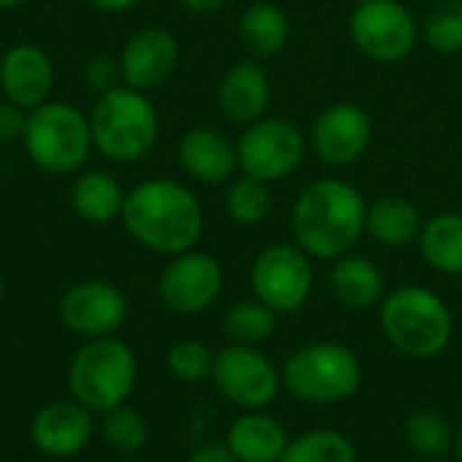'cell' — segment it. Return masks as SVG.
Listing matches in <instances>:
<instances>
[{"mask_svg": "<svg viewBox=\"0 0 462 462\" xmlns=\"http://www.w3.org/2000/svg\"><path fill=\"white\" fill-rule=\"evenodd\" d=\"M100 433L106 444L122 455H135L146 447L149 441V425L141 411L130 409L127 403L106 411V420L100 425Z\"/></svg>", "mask_w": 462, "mask_h": 462, "instance_id": "obj_31", "label": "cell"}, {"mask_svg": "<svg viewBox=\"0 0 462 462\" xmlns=\"http://www.w3.org/2000/svg\"><path fill=\"white\" fill-rule=\"evenodd\" d=\"M222 284L225 273L219 260L208 252L189 249L184 254L171 257L157 282V295L171 314L195 317L214 306L222 292Z\"/></svg>", "mask_w": 462, "mask_h": 462, "instance_id": "obj_12", "label": "cell"}, {"mask_svg": "<svg viewBox=\"0 0 462 462\" xmlns=\"http://www.w3.org/2000/svg\"><path fill=\"white\" fill-rule=\"evenodd\" d=\"M328 287L341 306L355 311L374 309L387 295V282L382 268L374 260L355 252L333 260V268L328 273Z\"/></svg>", "mask_w": 462, "mask_h": 462, "instance_id": "obj_21", "label": "cell"}, {"mask_svg": "<svg viewBox=\"0 0 462 462\" xmlns=\"http://www.w3.org/2000/svg\"><path fill=\"white\" fill-rule=\"evenodd\" d=\"M403 439L417 457H444L455 447V428L447 414L436 409H420L409 414L403 425Z\"/></svg>", "mask_w": 462, "mask_h": 462, "instance_id": "obj_28", "label": "cell"}, {"mask_svg": "<svg viewBox=\"0 0 462 462\" xmlns=\"http://www.w3.org/2000/svg\"><path fill=\"white\" fill-rule=\"evenodd\" d=\"M422 3H430V5H436V3H441V0H422Z\"/></svg>", "mask_w": 462, "mask_h": 462, "instance_id": "obj_41", "label": "cell"}, {"mask_svg": "<svg viewBox=\"0 0 462 462\" xmlns=\"http://www.w3.org/2000/svg\"><path fill=\"white\" fill-rule=\"evenodd\" d=\"M425 217L420 206L403 195H382L368 203L365 236L384 249H406L417 244Z\"/></svg>", "mask_w": 462, "mask_h": 462, "instance_id": "obj_22", "label": "cell"}, {"mask_svg": "<svg viewBox=\"0 0 462 462\" xmlns=\"http://www.w3.org/2000/svg\"><path fill=\"white\" fill-rule=\"evenodd\" d=\"M379 325L387 344L411 360H436L455 338V314L430 287L403 284L379 303Z\"/></svg>", "mask_w": 462, "mask_h": 462, "instance_id": "obj_3", "label": "cell"}, {"mask_svg": "<svg viewBox=\"0 0 462 462\" xmlns=\"http://www.w3.org/2000/svg\"><path fill=\"white\" fill-rule=\"evenodd\" d=\"M179 3L192 14H214V11L225 8L227 0H179Z\"/></svg>", "mask_w": 462, "mask_h": 462, "instance_id": "obj_36", "label": "cell"}, {"mask_svg": "<svg viewBox=\"0 0 462 462\" xmlns=\"http://www.w3.org/2000/svg\"><path fill=\"white\" fill-rule=\"evenodd\" d=\"M125 230L157 254H184L203 236V206L198 195L173 179H149L135 184L122 208Z\"/></svg>", "mask_w": 462, "mask_h": 462, "instance_id": "obj_2", "label": "cell"}, {"mask_svg": "<svg viewBox=\"0 0 462 462\" xmlns=\"http://www.w3.org/2000/svg\"><path fill=\"white\" fill-rule=\"evenodd\" d=\"M282 387L306 406H338L363 387V363L341 341L298 346L282 365Z\"/></svg>", "mask_w": 462, "mask_h": 462, "instance_id": "obj_4", "label": "cell"}, {"mask_svg": "<svg viewBox=\"0 0 462 462\" xmlns=\"http://www.w3.org/2000/svg\"><path fill=\"white\" fill-rule=\"evenodd\" d=\"M365 195L344 179L306 184L292 206V238L311 260H338L365 236Z\"/></svg>", "mask_w": 462, "mask_h": 462, "instance_id": "obj_1", "label": "cell"}, {"mask_svg": "<svg viewBox=\"0 0 462 462\" xmlns=\"http://www.w3.org/2000/svg\"><path fill=\"white\" fill-rule=\"evenodd\" d=\"M279 462H357V449L341 430L314 428L290 439Z\"/></svg>", "mask_w": 462, "mask_h": 462, "instance_id": "obj_27", "label": "cell"}, {"mask_svg": "<svg viewBox=\"0 0 462 462\" xmlns=\"http://www.w3.org/2000/svg\"><path fill=\"white\" fill-rule=\"evenodd\" d=\"M54 87V65L49 54L32 43H16L0 57V89L14 106L32 111L49 100Z\"/></svg>", "mask_w": 462, "mask_h": 462, "instance_id": "obj_16", "label": "cell"}, {"mask_svg": "<svg viewBox=\"0 0 462 462\" xmlns=\"http://www.w3.org/2000/svg\"><path fill=\"white\" fill-rule=\"evenodd\" d=\"M138 379L133 349L114 338H89L70 360L68 384L73 401L89 411H111L127 403Z\"/></svg>", "mask_w": 462, "mask_h": 462, "instance_id": "obj_7", "label": "cell"}, {"mask_svg": "<svg viewBox=\"0 0 462 462\" xmlns=\"http://www.w3.org/2000/svg\"><path fill=\"white\" fill-rule=\"evenodd\" d=\"M309 141L303 130L279 116H263L241 133L236 143L238 171L265 184L292 176L306 160Z\"/></svg>", "mask_w": 462, "mask_h": 462, "instance_id": "obj_8", "label": "cell"}, {"mask_svg": "<svg viewBox=\"0 0 462 462\" xmlns=\"http://www.w3.org/2000/svg\"><path fill=\"white\" fill-rule=\"evenodd\" d=\"M95 8H100V11H111V14H119V11H130V8H135L141 0H89Z\"/></svg>", "mask_w": 462, "mask_h": 462, "instance_id": "obj_37", "label": "cell"}, {"mask_svg": "<svg viewBox=\"0 0 462 462\" xmlns=\"http://www.w3.org/2000/svg\"><path fill=\"white\" fill-rule=\"evenodd\" d=\"M349 38L368 60L393 65L414 51L420 24L401 0H365L349 14Z\"/></svg>", "mask_w": 462, "mask_h": 462, "instance_id": "obj_9", "label": "cell"}, {"mask_svg": "<svg viewBox=\"0 0 462 462\" xmlns=\"http://www.w3.org/2000/svg\"><path fill=\"white\" fill-rule=\"evenodd\" d=\"M422 41L439 54L462 51V0H441L422 22Z\"/></svg>", "mask_w": 462, "mask_h": 462, "instance_id": "obj_30", "label": "cell"}, {"mask_svg": "<svg viewBox=\"0 0 462 462\" xmlns=\"http://www.w3.org/2000/svg\"><path fill=\"white\" fill-rule=\"evenodd\" d=\"M24 152L35 168L51 176H68L84 168L92 152L89 116L73 103L46 100L27 111V125L22 133Z\"/></svg>", "mask_w": 462, "mask_h": 462, "instance_id": "obj_6", "label": "cell"}, {"mask_svg": "<svg viewBox=\"0 0 462 462\" xmlns=\"http://www.w3.org/2000/svg\"><path fill=\"white\" fill-rule=\"evenodd\" d=\"M225 208L230 214V219L236 225L244 227H254L260 222L268 219L271 208H273V195H271V184L252 179V176H241L230 184L227 195H225Z\"/></svg>", "mask_w": 462, "mask_h": 462, "instance_id": "obj_29", "label": "cell"}, {"mask_svg": "<svg viewBox=\"0 0 462 462\" xmlns=\"http://www.w3.org/2000/svg\"><path fill=\"white\" fill-rule=\"evenodd\" d=\"M374 141V119L355 100H338L319 111L311 127V149L330 168L357 162Z\"/></svg>", "mask_w": 462, "mask_h": 462, "instance_id": "obj_13", "label": "cell"}, {"mask_svg": "<svg viewBox=\"0 0 462 462\" xmlns=\"http://www.w3.org/2000/svg\"><path fill=\"white\" fill-rule=\"evenodd\" d=\"M179 57H181L179 38L168 27L149 24L130 32L119 51L125 87L146 92L165 84L173 76Z\"/></svg>", "mask_w": 462, "mask_h": 462, "instance_id": "obj_15", "label": "cell"}, {"mask_svg": "<svg viewBox=\"0 0 462 462\" xmlns=\"http://www.w3.org/2000/svg\"><path fill=\"white\" fill-rule=\"evenodd\" d=\"M176 154L184 173L200 184H222L238 168L236 143L217 127L206 125L187 130L179 141Z\"/></svg>", "mask_w": 462, "mask_h": 462, "instance_id": "obj_19", "label": "cell"}, {"mask_svg": "<svg viewBox=\"0 0 462 462\" xmlns=\"http://www.w3.org/2000/svg\"><path fill=\"white\" fill-rule=\"evenodd\" d=\"M290 439L292 436L287 433L284 422L273 414L244 411L227 428L225 444L230 447L238 462H279Z\"/></svg>", "mask_w": 462, "mask_h": 462, "instance_id": "obj_20", "label": "cell"}, {"mask_svg": "<svg viewBox=\"0 0 462 462\" xmlns=\"http://www.w3.org/2000/svg\"><path fill=\"white\" fill-rule=\"evenodd\" d=\"M352 3H355V5H357V3H365V0H352Z\"/></svg>", "mask_w": 462, "mask_h": 462, "instance_id": "obj_42", "label": "cell"}, {"mask_svg": "<svg viewBox=\"0 0 462 462\" xmlns=\"http://www.w3.org/2000/svg\"><path fill=\"white\" fill-rule=\"evenodd\" d=\"M187 462H238L236 460V455L230 452V447L227 444H203V447H198L192 455H189V460Z\"/></svg>", "mask_w": 462, "mask_h": 462, "instance_id": "obj_35", "label": "cell"}, {"mask_svg": "<svg viewBox=\"0 0 462 462\" xmlns=\"http://www.w3.org/2000/svg\"><path fill=\"white\" fill-rule=\"evenodd\" d=\"M252 292L282 314L300 311L314 290V263L298 244H271L252 263Z\"/></svg>", "mask_w": 462, "mask_h": 462, "instance_id": "obj_10", "label": "cell"}, {"mask_svg": "<svg viewBox=\"0 0 462 462\" xmlns=\"http://www.w3.org/2000/svg\"><path fill=\"white\" fill-rule=\"evenodd\" d=\"M420 254L441 276H462V214L441 211L425 219L417 238Z\"/></svg>", "mask_w": 462, "mask_h": 462, "instance_id": "obj_25", "label": "cell"}, {"mask_svg": "<svg viewBox=\"0 0 462 462\" xmlns=\"http://www.w3.org/2000/svg\"><path fill=\"white\" fill-rule=\"evenodd\" d=\"M24 0H0V11H8V8H16V5H22Z\"/></svg>", "mask_w": 462, "mask_h": 462, "instance_id": "obj_39", "label": "cell"}, {"mask_svg": "<svg viewBox=\"0 0 462 462\" xmlns=\"http://www.w3.org/2000/svg\"><path fill=\"white\" fill-rule=\"evenodd\" d=\"M214 355L211 346H206L203 341L187 338V341H176L168 352V371L187 384H198L203 379H211L214 371Z\"/></svg>", "mask_w": 462, "mask_h": 462, "instance_id": "obj_32", "label": "cell"}, {"mask_svg": "<svg viewBox=\"0 0 462 462\" xmlns=\"http://www.w3.org/2000/svg\"><path fill=\"white\" fill-rule=\"evenodd\" d=\"M211 379L219 395L241 411H265L284 390L282 371L257 346L227 344L219 349Z\"/></svg>", "mask_w": 462, "mask_h": 462, "instance_id": "obj_11", "label": "cell"}, {"mask_svg": "<svg viewBox=\"0 0 462 462\" xmlns=\"http://www.w3.org/2000/svg\"><path fill=\"white\" fill-rule=\"evenodd\" d=\"M84 81L97 95H106L111 89L125 87L119 57H111V54H95V57H89L87 65H84Z\"/></svg>", "mask_w": 462, "mask_h": 462, "instance_id": "obj_33", "label": "cell"}, {"mask_svg": "<svg viewBox=\"0 0 462 462\" xmlns=\"http://www.w3.org/2000/svg\"><path fill=\"white\" fill-rule=\"evenodd\" d=\"M3 292H5V284H3V276H0V303H3Z\"/></svg>", "mask_w": 462, "mask_h": 462, "instance_id": "obj_40", "label": "cell"}, {"mask_svg": "<svg viewBox=\"0 0 462 462\" xmlns=\"http://www.w3.org/2000/svg\"><path fill=\"white\" fill-rule=\"evenodd\" d=\"M92 143L114 162L143 160L160 135V116L146 92L119 87L97 95L89 111Z\"/></svg>", "mask_w": 462, "mask_h": 462, "instance_id": "obj_5", "label": "cell"}, {"mask_svg": "<svg viewBox=\"0 0 462 462\" xmlns=\"http://www.w3.org/2000/svg\"><path fill=\"white\" fill-rule=\"evenodd\" d=\"M95 422L89 409L79 401H54L46 403L30 425V439L38 452L49 457H73L92 439Z\"/></svg>", "mask_w": 462, "mask_h": 462, "instance_id": "obj_17", "label": "cell"}, {"mask_svg": "<svg viewBox=\"0 0 462 462\" xmlns=\"http://www.w3.org/2000/svg\"><path fill=\"white\" fill-rule=\"evenodd\" d=\"M276 328H279V314L257 298L236 300L222 317L225 338L230 344H238V346H257L260 349L265 341L273 338Z\"/></svg>", "mask_w": 462, "mask_h": 462, "instance_id": "obj_26", "label": "cell"}, {"mask_svg": "<svg viewBox=\"0 0 462 462\" xmlns=\"http://www.w3.org/2000/svg\"><path fill=\"white\" fill-rule=\"evenodd\" d=\"M452 452H455L457 460L462 462V422L455 428V447H452Z\"/></svg>", "mask_w": 462, "mask_h": 462, "instance_id": "obj_38", "label": "cell"}, {"mask_svg": "<svg viewBox=\"0 0 462 462\" xmlns=\"http://www.w3.org/2000/svg\"><path fill=\"white\" fill-rule=\"evenodd\" d=\"M24 125H27L24 108L14 106L11 100H3V103H0V143H14V141H19L22 133H24Z\"/></svg>", "mask_w": 462, "mask_h": 462, "instance_id": "obj_34", "label": "cell"}, {"mask_svg": "<svg viewBox=\"0 0 462 462\" xmlns=\"http://www.w3.org/2000/svg\"><path fill=\"white\" fill-rule=\"evenodd\" d=\"M60 319L76 336L106 338L127 322V298L111 282L87 279L62 295Z\"/></svg>", "mask_w": 462, "mask_h": 462, "instance_id": "obj_14", "label": "cell"}, {"mask_svg": "<svg viewBox=\"0 0 462 462\" xmlns=\"http://www.w3.org/2000/svg\"><path fill=\"white\" fill-rule=\"evenodd\" d=\"M290 16L273 0H254L238 19V38L244 49L260 60L282 54L290 43Z\"/></svg>", "mask_w": 462, "mask_h": 462, "instance_id": "obj_23", "label": "cell"}, {"mask_svg": "<svg viewBox=\"0 0 462 462\" xmlns=\"http://www.w3.org/2000/svg\"><path fill=\"white\" fill-rule=\"evenodd\" d=\"M127 192L122 184L103 173V171H87L79 173L70 184V208L92 225H108L122 217Z\"/></svg>", "mask_w": 462, "mask_h": 462, "instance_id": "obj_24", "label": "cell"}, {"mask_svg": "<svg viewBox=\"0 0 462 462\" xmlns=\"http://www.w3.org/2000/svg\"><path fill=\"white\" fill-rule=\"evenodd\" d=\"M217 103L230 122L252 125L271 106V76L254 60H241L225 70L217 87Z\"/></svg>", "mask_w": 462, "mask_h": 462, "instance_id": "obj_18", "label": "cell"}]
</instances>
